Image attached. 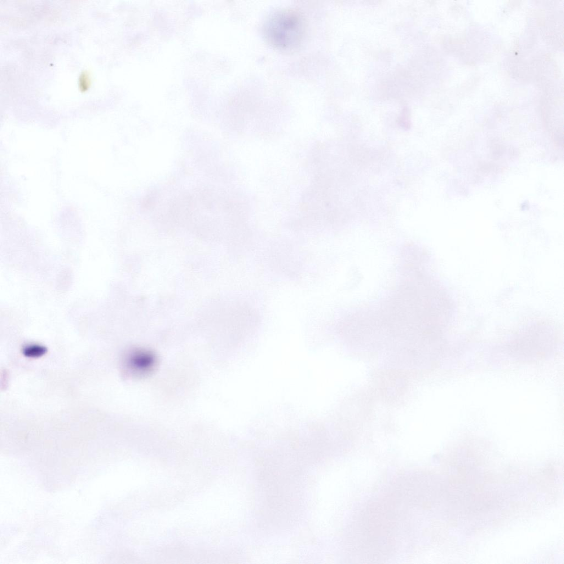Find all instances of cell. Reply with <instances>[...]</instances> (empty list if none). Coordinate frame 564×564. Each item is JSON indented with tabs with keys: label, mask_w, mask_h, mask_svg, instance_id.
Wrapping results in <instances>:
<instances>
[{
	"label": "cell",
	"mask_w": 564,
	"mask_h": 564,
	"mask_svg": "<svg viewBox=\"0 0 564 564\" xmlns=\"http://www.w3.org/2000/svg\"><path fill=\"white\" fill-rule=\"evenodd\" d=\"M263 32L266 41L273 47L290 50L297 48L304 40L306 24L297 11L280 10L267 19Z\"/></svg>",
	"instance_id": "1"
},
{
	"label": "cell",
	"mask_w": 564,
	"mask_h": 564,
	"mask_svg": "<svg viewBox=\"0 0 564 564\" xmlns=\"http://www.w3.org/2000/svg\"><path fill=\"white\" fill-rule=\"evenodd\" d=\"M48 349L45 346L38 343H29L24 346L22 353L28 358L38 359L46 355Z\"/></svg>",
	"instance_id": "2"
},
{
	"label": "cell",
	"mask_w": 564,
	"mask_h": 564,
	"mask_svg": "<svg viewBox=\"0 0 564 564\" xmlns=\"http://www.w3.org/2000/svg\"><path fill=\"white\" fill-rule=\"evenodd\" d=\"M91 85V76L87 71L82 72L79 76V85L82 91L85 92L88 90Z\"/></svg>",
	"instance_id": "3"
}]
</instances>
